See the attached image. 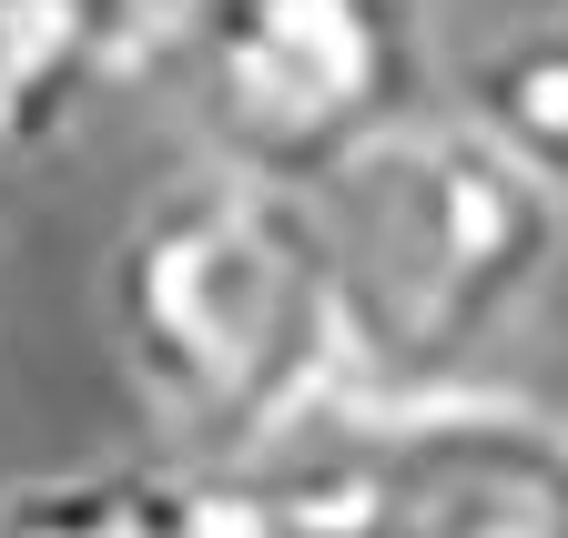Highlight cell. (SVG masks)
I'll use <instances>...</instances> for the list:
<instances>
[{
	"instance_id": "6da1fadb",
	"label": "cell",
	"mask_w": 568,
	"mask_h": 538,
	"mask_svg": "<svg viewBox=\"0 0 568 538\" xmlns=\"http://www.w3.org/2000/svg\"><path fill=\"white\" fill-rule=\"evenodd\" d=\"M102 325L193 478L305 457L355 396L315 193L234 163H193L122 214L102 254Z\"/></svg>"
},
{
	"instance_id": "7a4b0ae2",
	"label": "cell",
	"mask_w": 568,
	"mask_h": 538,
	"mask_svg": "<svg viewBox=\"0 0 568 538\" xmlns=\"http://www.w3.org/2000/svg\"><path fill=\"white\" fill-rule=\"evenodd\" d=\"M315 224L335 254L355 417L487 386L477 366L548 295L568 244V204L477 112H416L406 132H386L366 163H345L315 193Z\"/></svg>"
},
{
	"instance_id": "8992f818",
	"label": "cell",
	"mask_w": 568,
	"mask_h": 538,
	"mask_svg": "<svg viewBox=\"0 0 568 538\" xmlns=\"http://www.w3.org/2000/svg\"><path fill=\"white\" fill-rule=\"evenodd\" d=\"M102 92V51L71 0H0V173L51 153V132Z\"/></svg>"
},
{
	"instance_id": "277c9868",
	"label": "cell",
	"mask_w": 568,
	"mask_h": 538,
	"mask_svg": "<svg viewBox=\"0 0 568 538\" xmlns=\"http://www.w3.org/2000/svg\"><path fill=\"white\" fill-rule=\"evenodd\" d=\"M325 457L355 538H568V417L497 386L386 407Z\"/></svg>"
},
{
	"instance_id": "ba28073f",
	"label": "cell",
	"mask_w": 568,
	"mask_h": 538,
	"mask_svg": "<svg viewBox=\"0 0 568 538\" xmlns=\"http://www.w3.org/2000/svg\"><path fill=\"white\" fill-rule=\"evenodd\" d=\"M203 498H213V538H355L345 478L325 447L254 467V478H203Z\"/></svg>"
},
{
	"instance_id": "52a82bcc",
	"label": "cell",
	"mask_w": 568,
	"mask_h": 538,
	"mask_svg": "<svg viewBox=\"0 0 568 538\" xmlns=\"http://www.w3.org/2000/svg\"><path fill=\"white\" fill-rule=\"evenodd\" d=\"M477 122L568 204V11L518 21L477 61Z\"/></svg>"
},
{
	"instance_id": "3957f363",
	"label": "cell",
	"mask_w": 568,
	"mask_h": 538,
	"mask_svg": "<svg viewBox=\"0 0 568 538\" xmlns=\"http://www.w3.org/2000/svg\"><path fill=\"white\" fill-rule=\"evenodd\" d=\"M416 0H213L183 61L213 163L325 193L416 122Z\"/></svg>"
},
{
	"instance_id": "5b68a950",
	"label": "cell",
	"mask_w": 568,
	"mask_h": 538,
	"mask_svg": "<svg viewBox=\"0 0 568 538\" xmlns=\"http://www.w3.org/2000/svg\"><path fill=\"white\" fill-rule=\"evenodd\" d=\"M0 538H213L193 467H71L0 498Z\"/></svg>"
},
{
	"instance_id": "9c48e42d",
	"label": "cell",
	"mask_w": 568,
	"mask_h": 538,
	"mask_svg": "<svg viewBox=\"0 0 568 538\" xmlns=\"http://www.w3.org/2000/svg\"><path fill=\"white\" fill-rule=\"evenodd\" d=\"M102 51V82H132V72H183L213 0H71Z\"/></svg>"
}]
</instances>
